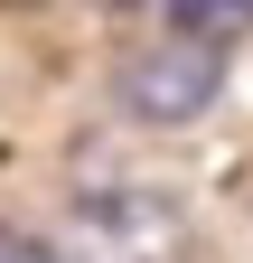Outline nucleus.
<instances>
[{
	"label": "nucleus",
	"mask_w": 253,
	"mask_h": 263,
	"mask_svg": "<svg viewBox=\"0 0 253 263\" xmlns=\"http://www.w3.org/2000/svg\"><path fill=\"white\" fill-rule=\"evenodd\" d=\"M216 85H225V47L169 28V38H150L132 66H122V113L150 122V132H178V122H197L216 104Z\"/></svg>",
	"instance_id": "obj_1"
},
{
	"label": "nucleus",
	"mask_w": 253,
	"mask_h": 263,
	"mask_svg": "<svg viewBox=\"0 0 253 263\" xmlns=\"http://www.w3.org/2000/svg\"><path fill=\"white\" fill-rule=\"evenodd\" d=\"M0 263H56V245H38L28 226H0Z\"/></svg>",
	"instance_id": "obj_3"
},
{
	"label": "nucleus",
	"mask_w": 253,
	"mask_h": 263,
	"mask_svg": "<svg viewBox=\"0 0 253 263\" xmlns=\"http://www.w3.org/2000/svg\"><path fill=\"white\" fill-rule=\"evenodd\" d=\"M94 10H141V0H94Z\"/></svg>",
	"instance_id": "obj_4"
},
{
	"label": "nucleus",
	"mask_w": 253,
	"mask_h": 263,
	"mask_svg": "<svg viewBox=\"0 0 253 263\" xmlns=\"http://www.w3.org/2000/svg\"><path fill=\"white\" fill-rule=\"evenodd\" d=\"M169 28L235 47V38H253V0H169Z\"/></svg>",
	"instance_id": "obj_2"
}]
</instances>
